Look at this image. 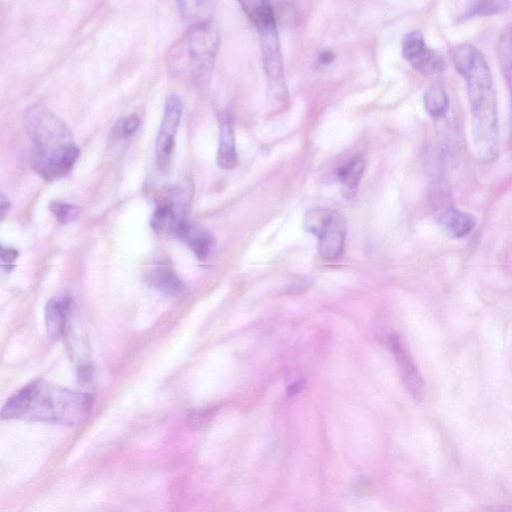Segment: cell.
<instances>
[{"mask_svg":"<svg viewBox=\"0 0 512 512\" xmlns=\"http://www.w3.org/2000/svg\"><path fill=\"white\" fill-rule=\"evenodd\" d=\"M453 62L464 78L471 109V136L477 158L490 163L499 152L496 92L488 63L470 44L455 48Z\"/></svg>","mask_w":512,"mask_h":512,"instance_id":"1","label":"cell"},{"mask_svg":"<svg viewBox=\"0 0 512 512\" xmlns=\"http://www.w3.org/2000/svg\"><path fill=\"white\" fill-rule=\"evenodd\" d=\"M91 407L92 399L87 394L35 380L6 401L1 417L78 425L88 417Z\"/></svg>","mask_w":512,"mask_h":512,"instance_id":"2","label":"cell"},{"mask_svg":"<svg viewBox=\"0 0 512 512\" xmlns=\"http://www.w3.org/2000/svg\"><path fill=\"white\" fill-rule=\"evenodd\" d=\"M25 126L33 145V168L46 181L65 177L78 156L73 134L50 108L34 104L25 112Z\"/></svg>","mask_w":512,"mask_h":512,"instance_id":"3","label":"cell"},{"mask_svg":"<svg viewBox=\"0 0 512 512\" xmlns=\"http://www.w3.org/2000/svg\"><path fill=\"white\" fill-rule=\"evenodd\" d=\"M220 43L219 30L212 20H202L194 24L184 36L179 48L181 65L194 83L203 88L209 79L212 65Z\"/></svg>","mask_w":512,"mask_h":512,"instance_id":"4","label":"cell"},{"mask_svg":"<svg viewBox=\"0 0 512 512\" xmlns=\"http://www.w3.org/2000/svg\"><path fill=\"white\" fill-rule=\"evenodd\" d=\"M304 228L318 237V250L325 260H334L342 252L346 236L344 218L328 208H313L304 217Z\"/></svg>","mask_w":512,"mask_h":512,"instance_id":"5","label":"cell"},{"mask_svg":"<svg viewBox=\"0 0 512 512\" xmlns=\"http://www.w3.org/2000/svg\"><path fill=\"white\" fill-rule=\"evenodd\" d=\"M190 184L170 189L160 200L152 216V227L161 234L183 235L188 227L186 215L191 200Z\"/></svg>","mask_w":512,"mask_h":512,"instance_id":"6","label":"cell"},{"mask_svg":"<svg viewBox=\"0 0 512 512\" xmlns=\"http://www.w3.org/2000/svg\"><path fill=\"white\" fill-rule=\"evenodd\" d=\"M182 111L183 102L179 95L175 93L167 95L155 141L156 165L160 170L166 169L170 163Z\"/></svg>","mask_w":512,"mask_h":512,"instance_id":"7","label":"cell"},{"mask_svg":"<svg viewBox=\"0 0 512 512\" xmlns=\"http://www.w3.org/2000/svg\"><path fill=\"white\" fill-rule=\"evenodd\" d=\"M260 36L264 68L270 85L279 96H284L285 82L280 44L277 35V23H269L256 27Z\"/></svg>","mask_w":512,"mask_h":512,"instance_id":"8","label":"cell"},{"mask_svg":"<svg viewBox=\"0 0 512 512\" xmlns=\"http://www.w3.org/2000/svg\"><path fill=\"white\" fill-rule=\"evenodd\" d=\"M403 57L411 66L424 75H433L445 69L443 56L430 49L419 30L408 32L402 41Z\"/></svg>","mask_w":512,"mask_h":512,"instance_id":"9","label":"cell"},{"mask_svg":"<svg viewBox=\"0 0 512 512\" xmlns=\"http://www.w3.org/2000/svg\"><path fill=\"white\" fill-rule=\"evenodd\" d=\"M389 346L404 386L413 397H421L424 388L422 377L401 338L392 334Z\"/></svg>","mask_w":512,"mask_h":512,"instance_id":"10","label":"cell"},{"mask_svg":"<svg viewBox=\"0 0 512 512\" xmlns=\"http://www.w3.org/2000/svg\"><path fill=\"white\" fill-rule=\"evenodd\" d=\"M222 169H233L237 163L233 120L230 114L222 113L219 118V143L216 156Z\"/></svg>","mask_w":512,"mask_h":512,"instance_id":"11","label":"cell"},{"mask_svg":"<svg viewBox=\"0 0 512 512\" xmlns=\"http://www.w3.org/2000/svg\"><path fill=\"white\" fill-rule=\"evenodd\" d=\"M70 299L66 295L50 299L45 307V325L50 338L59 339L65 330Z\"/></svg>","mask_w":512,"mask_h":512,"instance_id":"12","label":"cell"},{"mask_svg":"<svg viewBox=\"0 0 512 512\" xmlns=\"http://www.w3.org/2000/svg\"><path fill=\"white\" fill-rule=\"evenodd\" d=\"M364 169L365 159L362 155L352 157L338 168L336 177L341 184V192L346 200H350L356 195Z\"/></svg>","mask_w":512,"mask_h":512,"instance_id":"13","label":"cell"},{"mask_svg":"<svg viewBox=\"0 0 512 512\" xmlns=\"http://www.w3.org/2000/svg\"><path fill=\"white\" fill-rule=\"evenodd\" d=\"M438 222L444 232L454 238L466 236L475 226L471 214L454 207L444 209L438 216Z\"/></svg>","mask_w":512,"mask_h":512,"instance_id":"14","label":"cell"},{"mask_svg":"<svg viewBox=\"0 0 512 512\" xmlns=\"http://www.w3.org/2000/svg\"><path fill=\"white\" fill-rule=\"evenodd\" d=\"M149 282L169 295H180L185 291L184 283L168 268H157L149 274Z\"/></svg>","mask_w":512,"mask_h":512,"instance_id":"15","label":"cell"},{"mask_svg":"<svg viewBox=\"0 0 512 512\" xmlns=\"http://www.w3.org/2000/svg\"><path fill=\"white\" fill-rule=\"evenodd\" d=\"M199 258L208 257L215 246L213 236L206 230L190 224L182 235Z\"/></svg>","mask_w":512,"mask_h":512,"instance_id":"16","label":"cell"},{"mask_svg":"<svg viewBox=\"0 0 512 512\" xmlns=\"http://www.w3.org/2000/svg\"><path fill=\"white\" fill-rule=\"evenodd\" d=\"M497 52L504 78L512 96V25L502 32Z\"/></svg>","mask_w":512,"mask_h":512,"instance_id":"17","label":"cell"},{"mask_svg":"<svg viewBox=\"0 0 512 512\" xmlns=\"http://www.w3.org/2000/svg\"><path fill=\"white\" fill-rule=\"evenodd\" d=\"M424 105L427 112L433 117L445 115L449 107V99L444 88L440 85L428 88L424 95Z\"/></svg>","mask_w":512,"mask_h":512,"instance_id":"18","label":"cell"},{"mask_svg":"<svg viewBox=\"0 0 512 512\" xmlns=\"http://www.w3.org/2000/svg\"><path fill=\"white\" fill-rule=\"evenodd\" d=\"M510 3L507 1H478L472 2L465 13L464 18L472 17L475 15H489L501 13L508 9Z\"/></svg>","mask_w":512,"mask_h":512,"instance_id":"19","label":"cell"},{"mask_svg":"<svg viewBox=\"0 0 512 512\" xmlns=\"http://www.w3.org/2000/svg\"><path fill=\"white\" fill-rule=\"evenodd\" d=\"M140 126V119L135 114L120 118L111 130V137L115 140H123L132 136Z\"/></svg>","mask_w":512,"mask_h":512,"instance_id":"20","label":"cell"},{"mask_svg":"<svg viewBox=\"0 0 512 512\" xmlns=\"http://www.w3.org/2000/svg\"><path fill=\"white\" fill-rule=\"evenodd\" d=\"M50 210L61 223L72 221L79 214L77 206L60 201L52 202L50 204Z\"/></svg>","mask_w":512,"mask_h":512,"instance_id":"21","label":"cell"},{"mask_svg":"<svg viewBox=\"0 0 512 512\" xmlns=\"http://www.w3.org/2000/svg\"><path fill=\"white\" fill-rule=\"evenodd\" d=\"M17 257V251L13 249H5L4 247L1 248V259L3 264L9 265L12 263Z\"/></svg>","mask_w":512,"mask_h":512,"instance_id":"22","label":"cell"},{"mask_svg":"<svg viewBox=\"0 0 512 512\" xmlns=\"http://www.w3.org/2000/svg\"><path fill=\"white\" fill-rule=\"evenodd\" d=\"M304 386V382L302 380H298L287 388V394L291 397L296 396L303 391Z\"/></svg>","mask_w":512,"mask_h":512,"instance_id":"23","label":"cell"},{"mask_svg":"<svg viewBox=\"0 0 512 512\" xmlns=\"http://www.w3.org/2000/svg\"><path fill=\"white\" fill-rule=\"evenodd\" d=\"M334 58V55L331 51H322L318 56V62L322 65L329 64Z\"/></svg>","mask_w":512,"mask_h":512,"instance_id":"24","label":"cell"},{"mask_svg":"<svg viewBox=\"0 0 512 512\" xmlns=\"http://www.w3.org/2000/svg\"><path fill=\"white\" fill-rule=\"evenodd\" d=\"M9 207H10V203H9L8 198L4 194H2L1 205H0L2 217H4L6 212L9 210Z\"/></svg>","mask_w":512,"mask_h":512,"instance_id":"25","label":"cell"}]
</instances>
